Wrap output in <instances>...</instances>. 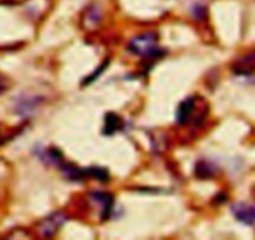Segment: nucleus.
<instances>
[{"label":"nucleus","mask_w":255,"mask_h":240,"mask_svg":"<svg viewBox=\"0 0 255 240\" xmlns=\"http://www.w3.org/2000/svg\"><path fill=\"white\" fill-rule=\"evenodd\" d=\"M157 39H158V35L153 31L137 35L133 39L129 40L128 51L142 56L143 59H161L166 55V51L157 46Z\"/></svg>","instance_id":"nucleus-1"},{"label":"nucleus","mask_w":255,"mask_h":240,"mask_svg":"<svg viewBox=\"0 0 255 240\" xmlns=\"http://www.w3.org/2000/svg\"><path fill=\"white\" fill-rule=\"evenodd\" d=\"M234 218L244 226H255V204L247 202H237L231 206Z\"/></svg>","instance_id":"nucleus-2"},{"label":"nucleus","mask_w":255,"mask_h":240,"mask_svg":"<svg viewBox=\"0 0 255 240\" xmlns=\"http://www.w3.org/2000/svg\"><path fill=\"white\" fill-rule=\"evenodd\" d=\"M232 71L239 76H251L255 74V47L236 60L232 66Z\"/></svg>","instance_id":"nucleus-3"},{"label":"nucleus","mask_w":255,"mask_h":240,"mask_svg":"<svg viewBox=\"0 0 255 240\" xmlns=\"http://www.w3.org/2000/svg\"><path fill=\"white\" fill-rule=\"evenodd\" d=\"M194 109H196V99L194 97H187L183 101L179 104L178 109L176 112V120L179 124L184 126V124L189 123L192 120V115H193Z\"/></svg>","instance_id":"nucleus-4"},{"label":"nucleus","mask_w":255,"mask_h":240,"mask_svg":"<svg viewBox=\"0 0 255 240\" xmlns=\"http://www.w3.org/2000/svg\"><path fill=\"white\" fill-rule=\"evenodd\" d=\"M91 198L101 206L102 221L109 219L110 216H111L112 207H114V196L106 193V192H95V193L91 194Z\"/></svg>","instance_id":"nucleus-5"},{"label":"nucleus","mask_w":255,"mask_h":240,"mask_svg":"<svg viewBox=\"0 0 255 240\" xmlns=\"http://www.w3.org/2000/svg\"><path fill=\"white\" fill-rule=\"evenodd\" d=\"M66 221L64 214L61 213H55L52 216H50L49 218L45 219L41 224V233L44 237H50L54 236L55 233L57 232L59 227H61L64 224V222Z\"/></svg>","instance_id":"nucleus-6"},{"label":"nucleus","mask_w":255,"mask_h":240,"mask_svg":"<svg viewBox=\"0 0 255 240\" xmlns=\"http://www.w3.org/2000/svg\"><path fill=\"white\" fill-rule=\"evenodd\" d=\"M60 169H61L65 178L70 179V181L79 182V181H82V179L87 178L85 168H80V167L75 166V164L72 163H62L61 166H60Z\"/></svg>","instance_id":"nucleus-7"},{"label":"nucleus","mask_w":255,"mask_h":240,"mask_svg":"<svg viewBox=\"0 0 255 240\" xmlns=\"http://www.w3.org/2000/svg\"><path fill=\"white\" fill-rule=\"evenodd\" d=\"M218 173V167L209 161H199L196 166V176L198 179H209Z\"/></svg>","instance_id":"nucleus-8"},{"label":"nucleus","mask_w":255,"mask_h":240,"mask_svg":"<svg viewBox=\"0 0 255 240\" xmlns=\"http://www.w3.org/2000/svg\"><path fill=\"white\" fill-rule=\"evenodd\" d=\"M124 127V121L120 116H117L114 112H110L106 115V119H105V126H104V133L107 136H112L114 133H116L117 131L122 129Z\"/></svg>","instance_id":"nucleus-9"},{"label":"nucleus","mask_w":255,"mask_h":240,"mask_svg":"<svg viewBox=\"0 0 255 240\" xmlns=\"http://www.w3.org/2000/svg\"><path fill=\"white\" fill-rule=\"evenodd\" d=\"M40 158L45 162L49 166H56L60 167L64 163V156H62L61 152L59 151L55 147H50V148L45 149L41 154H40Z\"/></svg>","instance_id":"nucleus-10"},{"label":"nucleus","mask_w":255,"mask_h":240,"mask_svg":"<svg viewBox=\"0 0 255 240\" xmlns=\"http://www.w3.org/2000/svg\"><path fill=\"white\" fill-rule=\"evenodd\" d=\"M36 105H39V100L25 97V99L19 100V104L16 105V110L20 115H29L36 107Z\"/></svg>","instance_id":"nucleus-11"},{"label":"nucleus","mask_w":255,"mask_h":240,"mask_svg":"<svg viewBox=\"0 0 255 240\" xmlns=\"http://www.w3.org/2000/svg\"><path fill=\"white\" fill-rule=\"evenodd\" d=\"M85 171H86V177H92L100 182L109 181V172L102 167H90V168H85Z\"/></svg>","instance_id":"nucleus-12"},{"label":"nucleus","mask_w":255,"mask_h":240,"mask_svg":"<svg viewBox=\"0 0 255 240\" xmlns=\"http://www.w3.org/2000/svg\"><path fill=\"white\" fill-rule=\"evenodd\" d=\"M109 66V61H105L104 64L101 65V66L99 67V69L97 70H95V72L92 75H90L89 77H86V79L84 80V85H89V84H91V82H94L95 80L97 79V77H100L101 76V74L102 72L105 71V69H106V67Z\"/></svg>","instance_id":"nucleus-13"},{"label":"nucleus","mask_w":255,"mask_h":240,"mask_svg":"<svg viewBox=\"0 0 255 240\" xmlns=\"http://www.w3.org/2000/svg\"><path fill=\"white\" fill-rule=\"evenodd\" d=\"M7 90V85H6V81H5L4 77L0 75V94H2V92H5Z\"/></svg>","instance_id":"nucleus-14"},{"label":"nucleus","mask_w":255,"mask_h":240,"mask_svg":"<svg viewBox=\"0 0 255 240\" xmlns=\"http://www.w3.org/2000/svg\"><path fill=\"white\" fill-rule=\"evenodd\" d=\"M253 196H254V198H255V186H254V188H253Z\"/></svg>","instance_id":"nucleus-15"}]
</instances>
